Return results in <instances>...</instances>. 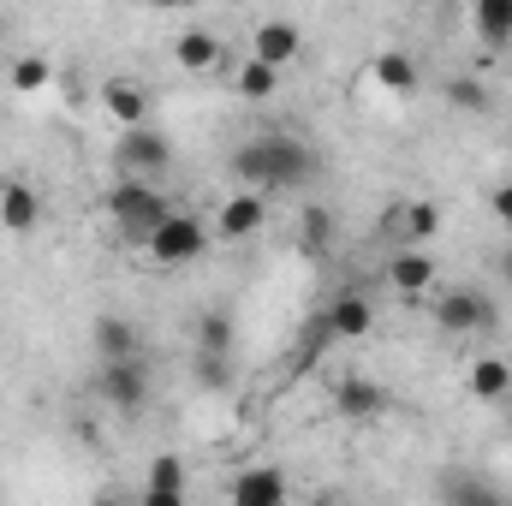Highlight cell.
I'll list each match as a JSON object with an SVG mask.
<instances>
[{
	"label": "cell",
	"instance_id": "obj_16",
	"mask_svg": "<svg viewBox=\"0 0 512 506\" xmlns=\"http://www.w3.org/2000/svg\"><path fill=\"white\" fill-rule=\"evenodd\" d=\"M102 114L120 131L149 126V90H143L137 78H108V84H102Z\"/></svg>",
	"mask_w": 512,
	"mask_h": 506
},
{
	"label": "cell",
	"instance_id": "obj_30",
	"mask_svg": "<svg viewBox=\"0 0 512 506\" xmlns=\"http://www.w3.org/2000/svg\"><path fill=\"white\" fill-rule=\"evenodd\" d=\"M137 506H191V501H185V495H167V489H143Z\"/></svg>",
	"mask_w": 512,
	"mask_h": 506
},
{
	"label": "cell",
	"instance_id": "obj_2",
	"mask_svg": "<svg viewBox=\"0 0 512 506\" xmlns=\"http://www.w3.org/2000/svg\"><path fill=\"white\" fill-rule=\"evenodd\" d=\"M102 209L114 215V227L126 233L131 245H149V239H155V227L173 215L167 191H161V185H149V179H120V185L102 197Z\"/></svg>",
	"mask_w": 512,
	"mask_h": 506
},
{
	"label": "cell",
	"instance_id": "obj_28",
	"mask_svg": "<svg viewBox=\"0 0 512 506\" xmlns=\"http://www.w3.org/2000/svg\"><path fill=\"white\" fill-rule=\"evenodd\" d=\"M197 381H203V387H227V381H233V364H227V358H203V352H197Z\"/></svg>",
	"mask_w": 512,
	"mask_h": 506
},
{
	"label": "cell",
	"instance_id": "obj_4",
	"mask_svg": "<svg viewBox=\"0 0 512 506\" xmlns=\"http://www.w3.org/2000/svg\"><path fill=\"white\" fill-rule=\"evenodd\" d=\"M495 322H501V304L477 286H447L435 298V328L441 334H489Z\"/></svg>",
	"mask_w": 512,
	"mask_h": 506
},
{
	"label": "cell",
	"instance_id": "obj_29",
	"mask_svg": "<svg viewBox=\"0 0 512 506\" xmlns=\"http://www.w3.org/2000/svg\"><path fill=\"white\" fill-rule=\"evenodd\" d=\"M489 209H495V221H501V227L512 233V179H507V185H495V191H489Z\"/></svg>",
	"mask_w": 512,
	"mask_h": 506
},
{
	"label": "cell",
	"instance_id": "obj_19",
	"mask_svg": "<svg viewBox=\"0 0 512 506\" xmlns=\"http://www.w3.org/2000/svg\"><path fill=\"white\" fill-rule=\"evenodd\" d=\"M441 506H512L501 489H489L483 477H471V471H447L441 477Z\"/></svg>",
	"mask_w": 512,
	"mask_h": 506
},
{
	"label": "cell",
	"instance_id": "obj_10",
	"mask_svg": "<svg viewBox=\"0 0 512 506\" xmlns=\"http://www.w3.org/2000/svg\"><path fill=\"white\" fill-rule=\"evenodd\" d=\"M292 489H286V471L280 465H245L227 489V506H286Z\"/></svg>",
	"mask_w": 512,
	"mask_h": 506
},
{
	"label": "cell",
	"instance_id": "obj_8",
	"mask_svg": "<svg viewBox=\"0 0 512 506\" xmlns=\"http://www.w3.org/2000/svg\"><path fill=\"white\" fill-rule=\"evenodd\" d=\"M268 227V197H256V191H233L221 209H215V239L221 245H245Z\"/></svg>",
	"mask_w": 512,
	"mask_h": 506
},
{
	"label": "cell",
	"instance_id": "obj_17",
	"mask_svg": "<svg viewBox=\"0 0 512 506\" xmlns=\"http://www.w3.org/2000/svg\"><path fill=\"white\" fill-rule=\"evenodd\" d=\"M465 393H471L477 405H501V399H512V358H501V352L471 358V370H465Z\"/></svg>",
	"mask_w": 512,
	"mask_h": 506
},
{
	"label": "cell",
	"instance_id": "obj_26",
	"mask_svg": "<svg viewBox=\"0 0 512 506\" xmlns=\"http://www.w3.org/2000/svg\"><path fill=\"white\" fill-rule=\"evenodd\" d=\"M185 459L179 453H155L149 459V471H143V489H167V495H185Z\"/></svg>",
	"mask_w": 512,
	"mask_h": 506
},
{
	"label": "cell",
	"instance_id": "obj_3",
	"mask_svg": "<svg viewBox=\"0 0 512 506\" xmlns=\"http://www.w3.org/2000/svg\"><path fill=\"white\" fill-rule=\"evenodd\" d=\"M203 251H209V221H203V215H185V209H173V215L155 227V239L143 245V256H149L155 268H185V262H197Z\"/></svg>",
	"mask_w": 512,
	"mask_h": 506
},
{
	"label": "cell",
	"instance_id": "obj_20",
	"mask_svg": "<svg viewBox=\"0 0 512 506\" xmlns=\"http://www.w3.org/2000/svg\"><path fill=\"white\" fill-rule=\"evenodd\" d=\"M96 358L102 364H131L137 358V328L126 316H96Z\"/></svg>",
	"mask_w": 512,
	"mask_h": 506
},
{
	"label": "cell",
	"instance_id": "obj_31",
	"mask_svg": "<svg viewBox=\"0 0 512 506\" xmlns=\"http://www.w3.org/2000/svg\"><path fill=\"white\" fill-rule=\"evenodd\" d=\"M501 280H507V286H512V245H507V251H501Z\"/></svg>",
	"mask_w": 512,
	"mask_h": 506
},
{
	"label": "cell",
	"instance_id": "obj_6",
	"mask_svg": "<svg viewBox=\"0 0 512 506\" xmlns=\"http://www.w3.org/2000/svg\"><path fill=\"white\" fill-rule=\"evenodd\" d=\"M114 155H120V167H126V179H161L167 167H173V143L161 137L155 126H137V131H120V143H114Z\"/></svg>",
	"mask_w": 512,
	"mask_h": 506
},
{
	"label": "cell",
	"instance_id": "obj_21",
	"mask_svg": "<svg viewBox=\"0 0 512 506\" xmlns=\"http://www.w3.org/2000/svg\"><path fill=\"white\" fill-rule=\"evenodd\" d=\"M471 30L483 48H507L512 42V0H477L471 6Z\"/></svg>",
	"mask_w": 512,
	"mask_h": 506
},
{
	"label": "cell",
	"instance_id": "obj_14",
	"mask_svg": "<svg viewBox=\"0 0 512 506\" xmlns=\"http://www.w3.org/2000/svg\"><path fill=\"white\" fill-rule=\"evenodd\" d=\"M387 405H393V393H387L382 381H370V376L334 381V411H340V417H352V423H376Z\"/></svg>",
	"mask_w": 512,
	"mask_h": 506
},
{
	"label": "cell",
	"instance_id": "obj_1",
	"mask_svg": "<svg viewBox=\"0 0 512 506\" xmlns=\"http://www.w3.org/2000/svg\"><path fill=\"white\" fill-rule=\"evenodd\" d=\"M233 179H239V191H256V197L298 191V185L316 179V149L304 137H280V131L274 137H251V143L233 149Z\"/></svg>",
	"mask_w": 512,
	"mask_h": 506
},
{
	"label": "cell",
	"instance_id": "obj_32",
	"mask_svg": "<svg viewBox=\"0 0 512 506\" xmlns=\"http://www.w3.org/2000/svg\"><path fill=\"white\" fill-rule=\"evenodd\" d=\"M322 506H328V501H322Z\"/></svg>",
	"mask_w": 512,
	"mask_h": 506
},
{
	"label": "cell",
	"instance_id": "obj_25",
	"mask_svg": "<svg viewBox=\"0 0 512 506\" xmlns=\"http://www.w3.org/2000/svg\"><path fill=\"white\" fill-rule=\"evenodd\" d=\"M197 352H203V358H227V352H233V316H227V310H203V322H197Z\"/></svg>",
	"mask_w": 512,
	"mask_h": 506
},
{
	"label": "cell",
	"instance_id": "obj_9",
	"mask_svg": "<svg viewBox=\"0 0 512 506\" xmlns=\"http://www.w3.org/2000/svg\"><path fill=\"white\" fill-rule=\"evenodd\" d=\"M370 84H376L382 96L411 102V96L423 90V66H417V54H411V48H382V54L370 60Z\"/></svg>",
	"mask_w": 512,
	"mask_h": 506
},
{
	"label": "cell",
	"instance_id": "obj_18",
	"mask_svg": "<svg viewBox=\"0 0 512 506\" xmlns=\"http://www.w3.org/2000/svg\"><path fill=\"white\" fill-rule=\"evenodd\" d=\"M221 54H227V48H221V36H215V30H203V24H191V30H179V36H173V66H179V72H215V66H221Z\"/></svg>",
	"mask_w": 512,
	"mask_h": 506
},
{
	"label": "cell",
	"instance_id": "obj_11",
	"mask_svg": "<svg viewBox=\"0 0 512 506\" xmlns=\"http://www.w3.org/2000/svg\"><path fill=\"white\" fill-rule=\"evenodd\" d=\"M387 233H399V251H423V245L441 233V203H429V197H405V203L387 215Z\"/></svg>",
	"mask_w": 512,
	"mask_h": 506
},
{
	"label": "cell",
	"instance_id": "obj_23",
	"mask_svg": "<svg viewBox=\"0 0 512 506\" xmlns=\"http://www.w3.org/2000/svg\"><path fill=\"white\" fill-rule=\"evenodd\" d=\"M447 102H453L459 114H489V108H495V90H489L477 72H453V78H447Z\"/></svg>",
	"mask_w": 512,
	"mask_h": 506
},
{
	"label": "cell",
	"instance_id": "obj_24",
	"mask_svg": "<svg viewBox=\"0 0 512 506\" xmlns=\"http://www.w3.org/2000/svg\"><path fill=\"white\" fill-rule=\"evenodd\" d=\"M298 245H304L310 256L334 251V215H328L322 203H304V215H298Z\"/></svg>",
	"mask_w": 512,
	"mask_h": 506
},
{
	"label": "cell",
	"instance_id": "obj_15",
	"mask_svg": "<svg viewBox=\"0 0 512 506\" xmlns=\"http://www.w3.org/2000/svg\"><path fill=\"white\" fill-rule=\"evenodd\" d=\"M36 221H42V191L30 179H6L0 185V233L24 239V233H36Z\"/></svg>",
	"mask_w": 512,
	"mask_h": 506
},
{
	"label": "cell",
	"instance_id": "obj_13",
	"mask_svg": "<svg viewBox=\"0 0 512 506\" xmlns=\"http://www.w3.org/2000/svg\"><path fill=\"white\" fill-rule=\"evenodd\" d=\"M387 286L405 292V298H429L441 286V262L429 251H393L387 256Z\"/></svg>",
	"mask_w": 512,
	"mask_h": 506
},
{
	"label": "cell",
	"instance_id": "obj_5",
	"mask_svg": "<svg viewBox=\"0 0 512 506\" xmlns=\"http://www.w3.org/2000/svg\"><path fill=\"white\" fill-rule=\"evenodd\" d=\"M304 48H310V36H304V24H292V18H262V24L251 30V60H262L268 72L298 66Z\"/></svg>",
	"mask_w": 512,
	"mask_h": 506
},
{
	"label": "cell",
	"instance_id": "obj_27",
	"mask_svg": "<svg viewBox=\"0 0 512 506\" xmlns=\"http://www.w3.org/2000/svg\"><path fill=\"white\" fill-rule=\"evenodd\" d=\"M233 84H239V96H245V102H268V96L280 90V72H268L262 60L245 54V66H239V78H233Z\"/></svg>",
	"mask_w": 512,
	"mask_h": 506
},
{
	"label": "cell",
	"instance_id": "obj_12",
	"mask_svg": "<svg viewBox=\"0 0 512 506\" xmlns=\"http://www.w3.org/2000/svg\"><path fill=\"white\" fill-rule=\"evenodd\" d=\"M322 322H328V340H340V346H352V340H364L370 328H376V304L358 292V286H346L328 310H322Z\"/></svg>",
	"mask_w": 512,
	"mask_h": 506
},
{
	"label": "cell",
	"instance_id": "obj_7",
	"mask_svg": "<svg viewBox=\"0 0 512 506\" xmlns=\"http://www.w3.org/2000/svg\"><path fill=\"white\" fill-rule=\"evenodd\" d=\"M96 399L114 405L120 417L143 411V405H149V376H143V364H137V358H131V364H96Z\"/></svg>",
	"mask_w": 512,
	"mask_h": 506
},
{
	"label": "cell",
	"instance_id": "obj_22",
	"mask_svg": "<svg viewBox=\"0 0 512 506\" xmlns=\"http://www.w3.org/2000/svg\"><path fill=\"white\" fill-rule=\"evenodd\" d=\"M6 84H12V96H24V102H36L48 84H54V66L42 60V54H18L12 66H6Z\"/></svg>",
	"mask_w": 512,
	"mask_h": 506
}]
</instances>
